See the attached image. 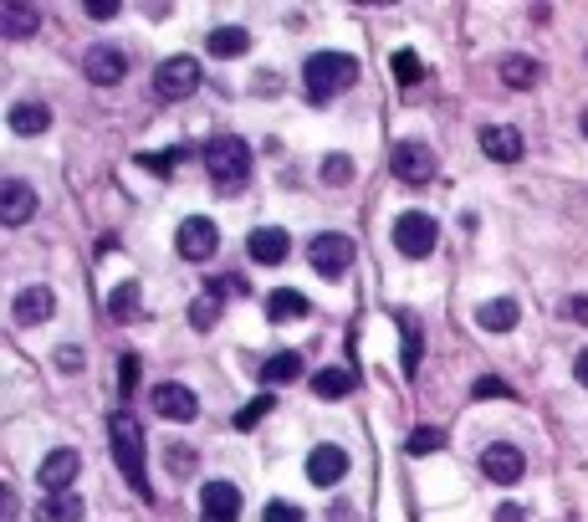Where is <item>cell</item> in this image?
Returning <instances> with one entry per match:
<instances>
[{"instance_id": "obj_44", "label": "cell", "mask_w": 588, "mask_h": 522, "mask_svg": "<svg viewBox=\"0 0 588 522\" xmlns=\"http://www.w3.org/2000/svg\"><path fill=\"white\" fill-rule=\"evenodd\" d=\"M573 379H578V384H583V389H588V348H583V354H578V359H573Z\"/></svg>"}, {"instance_id": "obj_31", "label": "cell", "mask_w": 588, "mask_h": 522, "mask_svg": "<svg viewBox=\"0 0 588 522\" xmlns=\"http://www.w3.org/2000/svg\"><path fill=\"white\" fill-rule=\"evenodd\" d=\"M389 62H394V82H399V87H415V82L425 77V62H420V57H415L410 47H399V52H394Z\"/></svg>"}, {"instance_id": "obj_38", "label": "cell", "mask_w": 588, "mask_h": 522, "mask_svg": "<svg viewBox=\"0 0 588 522\" xmlns=\"http://www.w3.org/2000/svg\"><path fill=\"white\" fill-rule=\"evenodd\" d=\"M133 384H139V359H118V389H123V395H133Z\"/></svg>"}, {"instance_id": "obj_1", "label": "cell", "mask_w": 588, "mask_h": 522, "mask_svg": "<svg viewBox=\"0 0 588 522\" xmlns=\"http://www.w3.org/2000/svg\"><path fill=\"white\" fill-rule=\"evenodd\" d=\"M108 441H113V461L128 476V487L149 502L154 487H149V471H144V430H139V420H133V415H113L108 420Z\"/></svg>"}, {"instance_id": "obj_36", "label": "cell", "mask_w": 588, "mask_h": 522, "mask_svg": "<svg viewBox=\"0 0 588 522\" xmlns=\"http://www.w3.org/2000/svg\"><path fill=\"white\" fill-rule=\"evenodd\" d=\"M471 400H512V389L496 379V374H481V379L471 384Z\"/></svg>"}, {"instance_id": "obj_35", "label": "cell", "mask_w": 588, "mask_h": 522, "mask_svg": "<svg viewBox=\"0 0 588 522\" xmlns=\"http://www.w3.org/2000/svg\"><path fill=\"white\" fill-rule=\"evenodd\" d=\"M307 512L297 507V502H287V497H271L266 502V512H261V522H302Z\"/></svg>"}, {"instance_id": "obj_5", "label": "cell", "mask_w": 588, "mask_h": 522, "mask_svg": "<svg viewBox=\"0 0 588 522\" xmlns=\"http://www.w3.org/2000/svg\"><path fill=\"white\" fill-rule=\"evenodd\" d=\"M307 261H312V272H318V277L338 282V277L353 267V241L338 236V231H323V236L307 241Z\"/></svg>"}, {"instance_id": "obj_40", "label": "cell", "mask_w": 588, "mask_h": 522, "mask_svg": "<svg viewBox=\"0 0 588 522\" xmlns=\"http://www.w3.org/2000/svg\"><path fill=\"white\" fill-rule=\"evenodd\" d=\"M563 318H578V323H588V297H568V302H563Z\"/></svg>"}, {"instance_id": "obj_14", "label": "cell", "mask_w": 588, "mask_h": 522, "mask_svg": "<svg viewBox=\"0 0 588 522\" xmlns=\"http://www.w3.org/2000/svg\"><path fill=\"white\" fill-rule=\"evenodd\" d=\"M343 476H348V451L343 446H312L307 451V482L312 487H338L343 482Z\"/></svg>"}, {"instance_id": "obj_15", "label": "cell", "mask_w": 588, "mask_h": 522, "mask_svg": "<svg viewBox=\"0 0 588 522\" xmlns=\"http://www.w3.org/2000/svg\"><path fill=\"white\" fill-rule=\"evenodd\" d=\"M57 313V297H52V287H26V292H16V302H11V318H16V328H36V323H47Z\"/></svg>"}, {"instance_id": "obj_18", "label": "cell", "mask_w": 588, "mask_h": 522, "mask_svg": "<svg viewBox=\"0 0 588 522\" xmlns=\"http://www.w3.org/2000/svg\"><path fill=\"white\" fill-rule=\"evenodd\" d=\"M481 149H486V159H496V164H517V159H522V134H517V128H507V123L481 128Z\"/></svg>"}, {"instance_id": "obj_45", "label": "cell", "mask_w": 588, "mask_h": 522, "mask_svg": "<svg viewBox=\"0 0 588 522\" xmlns=\"http://www.w3.org/2000/svg\"><path fill=\"white\" fill-rule=\"evenodd\" d=\"M174 456V466H179V476H190V466H195V456L190 451H169Z\"/></svg>"}, {"instance_id": "obj_10", "label": "cell", "mask_w": 588, "mask_h": 522, "mask_svg": "<svg viewBox=\"0 0 588 522\" xmlns=\"http://www.w3.org/2000/svg\"><path fill=\"white\" fill-rule=\"evenodd\" d=\"M522 471H527V461H522V451L507 446V441H496V446L481 451V476H486V482H496V487H517Z\"/></svg>"}, {"instance_id": "obj_30", "label": "cell", "mask_w": 588, "mask_h": 522, "mask_svg": "<svg viewBox=\"0 0 588 522\" xmlns=\"http://www.w3.org/2000/svg\"><path fill=\"white\" fill-rule=\"evenodd\" d=\"M502 82H507V87H532V82H537V62L522 57V52L502 57Z\"/></svg>"}, {"instance_id": "obj_16", "label": "cell", "mask_w": 588, "mask_h": 522, "mask_svg": "<svg viewBox=\"0 0 588 522\" xmlns=\"http://www.w3.org/2000/svg\"><path fill=\"white\" fill-rule=\"evenodd\" d=\"M36 215V190L26 180H6L0 185V226H26Z\"/></svg>"}, {"instance_id": "obj_11", "label": "cell", "mask_w": 588, "mask_h": 522, "mask_svg": "<svg viewBox=\"0 0 588 522\" xmlns=\"http://www.w3.org/2000/svg\"><path fill=\"white\" fill-rule=\"evenodd\" d=\"M179 256L185 261H210L215 251H220V231H215V221L210 215H190L185 226H179Z\"/></svg>"}, {"instance_id": "obj_25", "label": "cell", "mask_w": 588, "mask_h": 522, "mask_svg": "<svg viewBox=\"0 0 588 522\" xmlns=\"http://www.w3.org/2000/svg\"><path fill=\"white\" fill-rule=\"evenodd\" d=\"M297 374H302V354H297V348H282V354H271V359L261 364V384H266V389L292 384Z\"/></svg>"}, {"instance_id": "obj_4", "label": "cell", "mask_w": 588, "mask_h": 522, "mask_svg": "<svg viewBox=\"0 0 588 522\" xmlns=\"http://www.w3.org/2000/svg\"><path fill=\"white\" fill-rule=\"evenodd\" d=\"M389 169H394L399 185H430V180H435V154H430V144H420V139H399V144L389 149Z\"/></svg>"}, {"instance_id": "obj_8", "label": "cell", "mask_w": 588, "mask_h": 522, "mask_svg": "<svg viewBox=\"0 0 588 522\" xmlns=\"http://www.w3.org/2000/svg\"><path fill=\"white\" fill-rule=\"evenodd\" d=\"M77 471H82V456H77L72 446H57V451H47V456H41L36 482H41V492H47V497H57V492H72Z\"/></svg>"}, {"instance_id": "obj_37", "label": "cell", "mask_w": 588, "mask_h": 522, "mask_svg": "<svg viewBox=\"0 0 588 522\" xmlns=\"http://www.w3.org/2000/svg\"><path fill=\"white\" fill-rule=\"evenodd\" d=\"M139 164H144L149 174H164V180H169L174 164H179V154H139Z\"/></svg>"}, {"instance_id": "obj_32", "label": "cell", "mask_w": 588, "mask_h": 522, "mask_svg": "<svg viewBox=\"0 0 588 522\" xmlns=\"http://www.w3.org/2000/svg\"><path fill=\"white\" fill-rule=\"evenodd\" d=\"M215 323H220V297H215V292L195 297V302H190V328L205 333V328H215Z\"/></svg>"}, {"instance_id": "obj_46", "label": "cell", "mask_w": 588, "mask_h": 522, "mask_svg": "<svg viewBox=\"0 0 588 522\" xmlns=\"http://www.w3.org/2000/svg\"><path fill=\"white\" fill-rule=\"evenodd\" d=\"M583 139H588V108H583Z\"/></svg>"}, {"instance_id": "obj_39", "label": "cell", "mask_w": 588, "mask_h": 522, "mask_svg": "<svg viewBox=\"0 0 588 522\" xmlns=\"http://www.w3.org/2000/svg\"><path fill=\"white\" fill-rule=\"evenodd\" d=\"M123 6H118V0H87V16H93V21H108V16H118Z\"/></svg>"}, {"instance_id": "obj_17", "label": "cell", "mask_w": 588, "mask_h": 522, "mask_svg": "<svg viewBox=\"0 0 588 522\" xmlns=\"http://www.w3.org/2000/svg\"><path fill=\"white\" fill-rule=\"evenodd\" d=\"M246 251H251L256 267H282L287 251H292V241H287V231H282V226H256V231H251V241H246Z\"/></svg>"}, {"instance_id": "obj_21", "label": "cell", "mask_w": 588, "mask_h": 522, "mask_svg": "<svg viewBox=\"0 0 588 522\" xmlns=\"http://www.w3.org/2000/svg\"><path fill=\"white\" fill-rule=\"evenodd\" d=\"M31 517H36V522H82V517H87V507H82V497H77V492H57V497H41Z\"/></svg>"}, {"instance_id": "obj_12", "label": "cell", "mask_w": 588, "mask_h": 522, "mask_svg": "<svg viewBox=\"0 0 588 522\" xmlns=\"http://www.w3.org/2000/svg\"><path fill=\"white\" fill-rule=\"evenodd\" d=\"M200 522H241V487L236 482H205Z\"/></svg>"}, {"instance_id": "obj_33", "label": "cell", "mask_w": 588, "mask_h": 522, "mask_svg": "<svg viewBox=\"0 0 588 522\" xmlns=\"http://www.w3.org/2000/svg\"><path fill=\"white\" fill-rule=\"evenodd\" d=\"M445 446V430H435V425H420L410 441H404V456H435Z\"/></svg>"}, {"instance_id": "obj_3", "label": "cell", "mask_w": 588, "mask_h": 522, "mask_svg": "<svg viewBox=\"0 0 588 522\" xmlns=\"http://www.w3.org/2000/svg\"><path fill=\"white\" fill-rule=\"evenodd\" d=\"M302 82H307V98L312 103H328V98L348 93V87L358 82V62L348 52H312L302 62Z\"/></svg>"}, {"instance_id": "obj_7", "label": "cell", "mask_w": 588, "mask_h": 522, "mask_svg": "<svg viewBox=\"0 0 588 522\" xmlns=\"http://www.w3.org/2000/svg\"><path fill=\"white\" fill-rule=\"evenodd\" d=\"M195 87H200V62H195V57H169V62L154 67V93H159L164 103L190 98Z\"/></svg>"}, {"instance_id": "obj_19", "label": "cell", "mask_w": 588, "mask_h": 522, "mask_svg": "<svg viewBox=\"0 0 588 522\" xmlns=\"http://www.w3.org/2000/svg\"><path fill=\"white\" fill-rule=\"evenodd\" d=\"M6 123H11V134L36 139V134H47V128H52V108L47 103H11Z\"/></svg>"}, {"instance_id": "obj_13", "label": "cell", "mask_w": 588, "mask_h": 522, "mask_svg": "<svg viewBox=\"0 0 588 522\" xmlns=\"http://www.w3.org/2000/svg\"><path fill=\"white\" fill-rule=\"evenodd\" d=\"M154 410L164 415V420H174V425H190L195 415H200V400H195V389L190 384H154Z\"/></svg>"}, {"instance_id": "obj_2", "label": "cell", "mask_w": 588, "mask_h": 522, "mask_svg": "<svg viewBox=\"0 0 588 522\" xmlns=\"http://www.w3.org/2000/svg\"><path fill=\"white\" fill-rule=\"evenodd\" d=\"M200 159H205V174L215 180L220 195H236V190L246 185V174H251V144H246V139H231V134L210 139V144L200 149Z\"/></svg>"}, {"instance_id": "obj_34", "label": "cell", "mask_w": 588, "mask_h": 522, "mask_svg": "<svg viewBox=\"0 0 588 522\" xmlns=\"http://www.w3.org/2000/svg\"><path fill=\"white\" fill-rule=\"evenodd\" d=\"M318 174H323V185H348V180H353V159H348V154H328V159L318 164Z\"/></svg>"}, {"instance_id": "obj_24", "label": "cell", "mask_w": 588, "mask_h": 522, "mask_svg": "<svg viewBox=\"0 0 588 522\" xmlns=\"http://www.w3.org/2000/svg\"><path fill=\"white\" fill-rule=\"evenodd\" d=\"M205 47H210V57H246L251 52V36H246V26H215L205 36Z\"/></svg>"}, {"instance_id": "obj_42", "label": "cell", "mask_w": 588, "mask_h": 522, "mask_svg": "<svg viewBox=\"0 0 588 522\" xmlns=\"http://www.w3.org/2000/svg\"><path fill=\"white\" fill-rule=\"evenodd\" d=\"M496 522H522V507L517 502H502V507H496Z\"/></svg>"}, {"instance_id": "obj_23", "label": "cell", "mask_w": 588, "mask_h": 522, "mask_svg": "<svg viewBox=\"0 0 588 522\" xmlns=\"http://www.w3.org/2000/svg\"><path fill=\"white\" fill-rule=\"evenodd\" d=\"M312 313V302L302 297V292H292V287H277L266 297V318L271 323H297V318H307Z\"/></svg>"}, {"instance_id": "obj_9", "label": "cell", "mask_w": 588, "mask_h": 522, "mask_svg": "<svg viewBox=\"0 0 588 522\" xmlns=\"http://www.w3.org/2000/svg\"><path fill=\"white\" fill-rule=\"evenodd\" d=\"M82 77L98 82V87H113L128 77V52L123 47H108V41H98V47L82 52Z\"/></svg>"}, {"instance_id": "obj_26", "label": "cell", "mask_w": 588, "mask_h": 522, "mask_svg": "<svg viewBox=\"0 0 588 522\" xmlns=\"http://www.w3.org/2000/svg\"><path fill=\"white\" fill-rule=\"evenodd\" d=\"M0 31L6 36H31V31H41V11L36 6H16V0H0Z\"/></svg>"}, {"instance_id": "obj_43", "label": "cell", "mask_w": 588, "mask_h": 522, "mask_svg": "<svg viewBox=\"0 0 588 522\" xmlns=\"http://www.w3.org/2000/svg\"><path fill=\"white\" fill-rule=\"evenodd\" d=\"M0 517H16V492L0 487Z\"/></svg>"}, {"instance_id": "obj_28", "label": "cell", "mask_w": 588, "mask_h": 522, "mask_svg": "<svg viewBox=\"0 0 588 522\" xmlns=\"http://www.w3.org/2000/svg\"><path fill=\"white\" fill-rule=\"evenodd\" d=\"M312 395H318V400H343V395H353V374H348V369H318V374H312Z\"/></svg>"}, {"instance_id": "obj_27", "label": "cell", "mask_w": 588, "mask_h": 522, "mask_svg": "<svg viewBox=\"0 0 588 522\" xmlns=\"http://www.w3.org/2000/svg\"><path fill=\"white\" fill-rule=\"evenodd\" d=\"M139 302H144V287H139V282H118V287L108 292V313H113L118 323H133V318L144 313Z\"/></svg>"}, {"instance_id": "obj_6", "label": "cell", "mask_w": 588, "mask_h": 522, "mask_svg": "<svg viewBox=\"0 0 588 522\" xmlns=\"http://www.w3.org/2000/svg\"><path fill=\"white\" fill-rule=\"evenodd\" d=\"M435 241H440V226L430 221L425 210H404L399 221H394V246H399V256H430L435 251Z\"/></svg>"}, {"instance_id": "obj_41", "label": "cell", "mask_w": 588, "mask_h": 522, "mask_svg": "<svg viewBox=\"0 0 588 522\" xmlns=\"http://www.w3.org/2000/svg\"><path fill=\"white\" fill-rule=\"evenodd\" d=\"M57 369H67V374H72V369H82V354H77L72 343H62V354H57Z\"/></svg>"}, {"instance_id": "obj_22", "label": "cell", "mask_w": 588, "mask_h": 522, "mask_svg": "<svg viewBox=\"0 0 588 522\" xmlns=\"http://www.w3.org/2000/svg\"><path fill=\"white\" fill-rule=\"evenodd\" d=\"M399 333H404V354H399V364H404V374H420V359H425V328H420V318L415 313H399Z\"/></svg>"}, {"instance_id": "obj_29", "label": "cell", "mask_w": 588, "mask_h": 522, "mask_svg": "<svg viewBox=\"0 0 588 522\" xmlns=\"http://www.w3.org/2000/svg\"><path fill=\"white\" fill-rule=\"evenodd\" d=\"M271 410H277V395H271V389H261V395H256L251 405H241V410H236V430H256Z\"/></svg>"}, {"instance_id": "obj_20", "label": "cell", "mask_w": 588, "mask_h": 522, "mask_svg": "<svg viewBox=\"0 0 588 522\" xmlns=\"http://www.w3.org/2000/svg\"><path fill=\"white\" fill-rule=\"evenodd\" d=\"M476 323L486 333H512L522 323V308H517L512 297H491V302H481V308H476Z\"/></svg>"}]
</instances>
